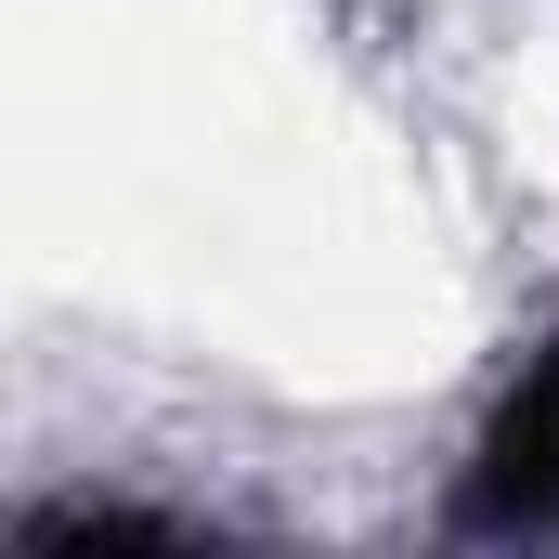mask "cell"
<instances>
[{"instance_id":"1","label":"cell","mask_w":559,"mask_h":559,"mask_svg":"<svg viewBox=\"0 0 559 559\" xmlns=\"http://www.w3.org/2000/svg\"><path fill=\"white\" fill-rule=\"evenodd\" d=\"M455 534L481 547H521V534H559V338L495 391V417L455 468Z\"/></svg>"}]
</instances>
